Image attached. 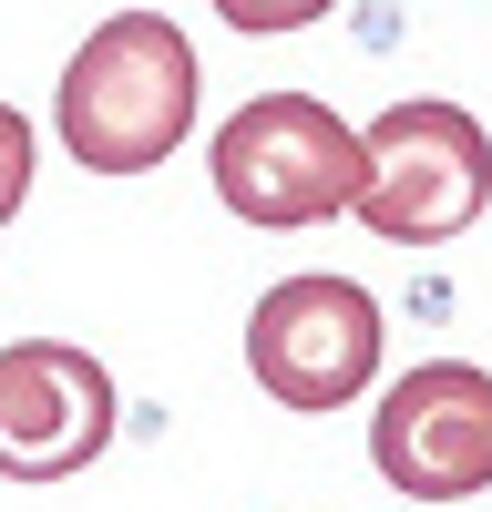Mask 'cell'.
Instances as JSON below:
<instances>
[{
    "mask_svg": "<svg viewBox=\"0 0 492 512\" xmlns=\"http://www.w3.org/2000/svg\"><path fill=\"white\" fill-rule=\"evenodd\" d=\"M123 431L113 369L72 338H0V482H72Z\"/></svg>",
    "mask_w": 492,
    "mask_h": 512,
    "instance_id": "cell-5",
    "label": "cell"
},
{
    "mask_svg": "<svg viewBox=\"0 0 492 512\" xmlns=\"http://www.w3.org/2000/svg\"><path fill=\"white\" fill-rule=\"evenodd\" d=\"M31 164H41V134H31V113L0 103V226L31 205Z\"/></svg>",
    "mask_w": 492,
    "mask_h": 512,
    "instance_id": "cell-7",
    "label": "cell"
},
{
    "mask_svg": "<svg viewBox=\"0 0 492 512\" xmlns=\"http://www.w3.org/2000/svg\"><path fill=\"white\" fill-rule=\"evenodd\" d=\"M380 297L359 277H277L246 318V369L277 410H349L380 379Z\"/></svg>",
    "mask_w": 492,
    "mask_h": 512,
    "instance_id": "cell-4",
    "label": "cell"
},
{
    "mask_svg": "<svg viewBox=\"0 0 492 512\" xmlns=\"http://www.w3.org/2000/svg\"><path fill=\"white\" fill-rule=\"evenodd\" d=\"M369 461L410 502L492 492V369H472V359L400 369L380 390V410H369Z\"/></svg>",
    "mask_w": 492,
    "mask_h": 512,
    "instance_id": "cell-6",
    "label": "cell"
},
{
    "mask_svg": "<svg viewBox=\"0 0 492 512\" xmlns=\"http://www.w3.org/2000/svg\"><path fill=\"white\" fill-rule=\"evenodd\" d=\"M492 205V134L462 103H390L359 123V205L349 216L390 246H451Z\"/></svg>",
    "mask_w": 492,
    "mask_h": 512,
    "instance_id": "cell-2",
    "label": "cell"
},
{
    "mask_svg": "<svg viewBox=\"0 0 492 512\" xmlns=\"http://www.w3.org/2000/svg\"><path fill=\"white\" fill-rule=\"evenodd\" d=\"M216 205L246 226H328L359 205V123L318 93H257L216 134Z\"/></svg>",
    "mask_w": 492,
    "mask_h": 512,
    "instance_id": "cell-3",
    "label": "cell"
},
{
    "mask_svg": "<svg viewBox=\"0 0 492 512\" xmlns=\"http://www.w3.org/2000/svg\"><path fill=\"white\" fill-rule=\"evenodd\" d=\"M195 41L164 11H113L82 31V52L62 62L52 123L82 175H154L164 154L195 134Z\"/></svg>",
    "mask_w": 492,
    "mask_h": 512,
    "instance_id": "cell-1",
    "label": "cell"
}]
</instances>
